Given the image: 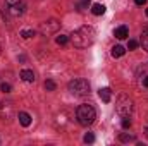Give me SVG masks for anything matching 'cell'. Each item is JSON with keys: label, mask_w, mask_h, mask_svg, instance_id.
<instances>
[{"label": "cell", "mask_w": 148, "mask_h": 146, "mask_svg": "<svg viewBox=\"0 0 148 146\" xmlns=\"http://www.w3.org/2000/svg\"><path fill=\"white\" fill-rule=\"evenodd\" d=\"M95 36H97V33H95V29H93L91 26H83V28L76 29L73 35H71V40H73L74 46H77V48H86V46L93 45Z\"/></svg>", "instance_id": "obj_1"}, {"label": "cell", "mask_w": 148, "mask_h": 146, "mask_svg": "<svg viewBox=\"0 0 148 146\" xmlns=\"http://www.w3.org/2000/svg\"><path fill=\"white\" fill-rule=\"evenodd\" d=\"M76 119H77V122L81 124V126H91L93 122H95V119H97V112L95 108L91 107V105H88V103H83V105H79L77 110H76Z\"/></svg>", "instance_id": "obj_2"}, {"label": "cell", "mask_w": 148, "mask_h": 146, "mask_svg": "<svg viewBox=\"0 0 148 146\" xmlns=\"http://www.w3.org/2000/svg\"><path fill=\"white\" fill-rule=\"evenodd\" d=\"M133 108H134V105H133V100L127 96V95H119V98H117V102H115V110H117V113L121 115V117H129L131 113H133Z\"/></svg>", "instance_id": "obj_3"}, {"label": "cell", "mask_w": 148, "mask_h": 146, "mask_svg": "<svg viewBox=\"0 0 148 146\" xmlns=\"http://www.w3.org/2000/svg\"><path fill=\"white\" fill-rule=\"evenodd\" d=\"M3 12H7L9 16H23L26 12V2L24 0H5L3 3Z\"/></svg>", "instance_id": "obj_4"}, {"label": "cell", "mask_w": 148, "mask_h": 146, "mask_svg": "<svg viewBox=\"0 0 148 146\" xmlns=\"http://www.w3.org/2000/svg\"><path fill=\"white\" fill-rule=\"evenodd\" d=\"M67 88H69V91L74 96H86L90 93V83L86 79H81V77L79 79H73Z\"/></svg>", "instance_id": "obj_5"}, {"label": "cell", "mask_w": 148, "mask_h": 146, "mask_svg": "<svg viewBox=\"0 0 148 146\" xmlns=\"http://www.w3.org/2000/svg\"><path fill=\"white\" fill-rule=\"evenodd\" d=\"M59 28H60V23H59L57 19H48V21H45V23H41V24H40V33L47 36V35L57 33V31H59Z\"/></svg>", "instance_id": "obj_6"}, {"label": "cell", "mask_w": 148, "mask_h": 146, "mask_svg": "<svg viewBox=\"0 0 148 146\" xmlns=\"http://www.w3.org/2000/svg\"><path fill=\"white\" fill-rule=\"evenodd\" d=\"M12 112H14V108H12L10 102H2L0 103V119L2 120H9L10 115H12Z\"/></svg>", "instance_id": "obj_7"}, {"label": "cell", "mask_w": 148, "mask_h": 146, "mask_svg": "<svg viewBox=\"0 0 148 146\" xmlns=\"http://www.w3.org/2000/svg\"><path fill=\"white\" fill-rule=\"evenodd\" d=\"M129 35V31H127V28L126 26H119L115 31H114V36L117 38V40H126Z\"/></svg>", "instance_id": "obj_8"}, {"label": "cell", "mask_w": 148, "mask_h": 146, "mask_svg": "<svg viewBox=\"0 0 148 146\" xmlns=\"http://www.w3.org/2000/svg\"><path fill=\"white\" fill-rule=\"evenodd\" d=\"M19 124L24 126V127H28L31 124V115L26 113V112H19Z\"/></svg>", "instance_id": "obj_9"}, {"label": "cell", "mask_w": 148, "mask_h": 146, "mask_svg": "<svg viewBox=\"0 0 148 146\" xmlns=\"http://www.w3.org/2000/svg\"><path fill=\"white\" fill-rule=\"evenodd\" d=\"M98 96L102 98V102L109 103V102H110V89H109V88H100V89H98Z\"/></svg>", "instance_id": "obj_10"}, {"label": "cell", "mask_w": 148, "mask_h": 146, "mask_svg": "<svg viewBox=\"0 0 148 146\" xmlns=\"http://www.w3.org/2000/svg\"><path fill=\"white\" fill-rule=\"evenodd\" d=\"M21 77H23V81H26V83H33V81H35V74H33V71H29V69L21 71Z\"/></svg>", "instance_id": "obj_11"}, {"label": "cell", "mask_w": 148, "mask_h": 146, "mask_svg": "<svg viewBox=\"0 0 148 146\" xmlns=\"http://www.w3.org/2000/svg\"><path fill=\"white\" fill-rule=\"evenodd\" d=\"M119 141H121V143H133V141H136V138H134L133 134H127V132H122V134L119 136Z\"/></svg>", "instance_id": "obj_12"}, {"label": "cell", "mask_w": 148, "mask_h": 146, "mask_svg": "<svg viewBox=\"0 0 148 146\" xmlns=\"http://www.w3.org/2000/svg\"><path fill=\"white\" fill-rule=\"evenodd\" d=\"M126 53V50H124V46H121V45H115L114 48H112V57H122Z\"/></svg>", "instance_id": "obj_13"}, {"label": "cell", "mask_w": 148, "mask_h": 146, "mask_svg": "<svg viewBox=\"0 0 148 146\" xmlns=\"http://www.w3.org/2000/svg\"><path fill=\"white\" fill-rule=\"evenodd\" d=\"M91 12H93L95 16H102V14L105 12V7H103L102 3H95V5L91 7Z\"/></svg>", "instance_id": "obj_14"}, {"label": "cell", "mask_w": 148, "mask_h": 146, "mask_svg": "<svg viewBox=\"0 0 148 146\" xmlns=\"http://www.w3.org/2000/svg\"><path fill=\"white\" fill-rule=\"evenodd\" d=\"M141 45H143V48L148 52V29H145L143 35H141Z\"/></svg>", "instance_id": "obj_15"}, {"label": "cell", "mask_w": 148, "mask_h": 146, "mask_svg": "<svg viewBox=\"0 0 148 146\" xmlns=\"http://www.w3.org/2000/svg\"><path fill=\"white\" fill-rule=\"evenodd\" d=\"M55 88H57V84H55L53 81H50V79L45 81V89H47V91H55Z\"/></svg>", "instance_id": "obj_16"}, {"label": "cell", "mask_w": 148, "mask_h": 146, "mask_svg": "<svg viewBox=\"0 0 148 146\" xmlns=\"http://www.w3.org/2000/svg\"><path fill=\"white\" fill-rule=\"evenodd\" d=\"M55 41H57V45H66V43L69 41V36H66V35H60V36L55 38Z\"/></svg>", "instance_id": "obj_17"}, {"label": "cell", "mask_w": 148, "mask_h": 146, "mask_svg": "<svg viewBox=\"0 0 148 146\" xmlns=\"http://www.w3.org/2000/svg\"><path fill=\"white\" fill-rule=\"evenodd\" d=\"M21 36L24 38V40H28V38L35 36V31L33 29H24V31H21Z\"/></svg>", "instance_id": "obj_18"}, {"label": "cell", "mask_w": 148, "mask_h": 146, "mask_svg": "<svg viewBox=\"0 0 148 146\" xmlns=\"http://www.w3.org/2000/svg\"><path fill=\"white\" fill-rule=\"evenodd\" d=\"M0 89H2V93H10L12 86H10L9 83H2V84H0Z\"/></svg>", "instance_id": "obj_19"}, {"label": "cell", "mask_w": 148, "mask_h": 146, "mask_svg": "<svg viewBox=\"0 0 148 146\" xmlns=\"http://www.w3.org/2000/svg\"><path fill=\"white\" fill-rule=\"evenodd\" d=\"M83 139H84V143H93V141H95V134H93V132H86Z\"/></svg>", "instance_id": "obj_20"}, {"label": "cell", "mask_w": 148, "mask_h": 146, "mask_svg": "<svg viewBox=\"0 0 148 146\" xmlns=\"http://www.w3.org/2000/svg\"><path fill=\"white\" fill-rule=\"evenodd\" d=\"M127 48H129V50H136V48H138V41H136V40H129Z\"/></svg>", "instance_id": "obj_21"}, {"label": "cell", "mask_w": 148, "mask_h": 146, "mask_svg": "<svg viewBox=\"0 0 148 146\" xmlns=\"http://www.w3.org/2000/svg\"><path fill=\"white\" fill-rule=\"evenodd\" d=\"M122 127H124V129H129V127H131V119L122 117Z\"/></svg>", "instance_id": "obj_22"}, {"label": "cell", "mask_w": 148, "mask_h": 146, "mask_svg": "<svg viewBox=\"0 0 148 146\" xmlns=\"http://www.w3.org/2000/svg\"><path fill=\"white\" fill-rule=\"evenodd\" d=\"M88 3H90V0H81V3L77 5V10H84L88 7Z\"/></svg>", "instance_id": "obj_23"}, {"label": "cell", "mask_w": 148, "mask_h": 146, "mask_svg": "<svg viewBox=\"0 0 148 146\" xmlns=\"http://www.w3.org/2000/svg\"><path fill=\"white\" fill-rule=\"evenodd\" d=\"M134 3H136V5H145L147 0H134Z\"/></svg>", "instance_id": "obj_24"}, {"label": "cell", "mask_w": 148, "mask_h": 146, "mask_svg": "<svg viewBox=\"0 0 148 146\" xmlns=\"http://www.w3.org/2000/svg\"><path fill=\"white\" fill-rule=\"evenodd\" d=\"M143 84H145V86H147V88H148V76H147V77H145V79H143Z\"/></svg>", "instance_id": "obj_25"}, {"label": "cell", "mask_w": 148, "mask_h": 146, "mask_svg": "<svg viewBox=\"0 0 148 146\" xmlns=\"http://www.w3.org/2000/svg\"><path fill=\"white\" fill-rule=\"evenodd\" d=\"M145 134H147V138H148V127H147V129H145Z\"/></svg>", "instance_id": "obj_26"}, {"label": "cell", "mask_w": 148, "mask_h": 146, "mask_svg": "<svg viewBox=\"0 0 148 146\" xmlns=\"http://www.w3.org/2000/svg\"><path fill=\"white\" fill-rule=\"evenodd\" d=\"M147 17H148V9H147Z\"/></svg>", "instance_id": "obj_27"}, {"label": "cell", "mask_w": 148, "mask_h": 146, "mask_svg": "<svg viewBox=\"0 0 148 146\" xmlns=\"http://www.w3.org/2000/svg\"><path fill=\"white\" fill-rule=\"evenodd\" d=\"M0 52H2V45H0Z\"/></svg>", "instance_id": "obj_28"}]
</instances>
